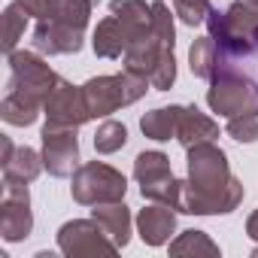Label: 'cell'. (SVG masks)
<instances>
[{"label":"cell","mask_w":258,"mask_h":258,"mask_svg":"<svg viewBox=\"0 0 258 258\" xmlns=\"http://www.w3.org/2000/svg\"><path fill=\"white\" fill-rule=\"evenodd\" d=\"M246 237L258 243V210H255V213H252V216L246 219Z\"/></svg>","instance_id":"cell-25"},{"label":"cell","mask_w":258,"mask_h":258,"mask_svg":"<svg viewBox=\"0 0 258 258\" xmlns=\"http://www.w3.org/2000/svg\"><path fill=\"white\" fill-rule=\"evenodd\" d=\"M228 137L237 143H255L258 140V112H246L237 118H228Z\"/></svg>","instance_id":"cell-23"},{"label":"cell","mask_w":258,"mask_h":258,"mask_svg":"<svg viewBox=\"0 0 258 258\" xmlns=\"http://www.w3.org/2000/svg\"><path fill=\"white\" fill-rule=\"evenodd\" d=\"M137 234L146 246H164L176 234V210L167 204H149L137 213Z\"/></svg>","instance_id":"cell-14"},{"label":"cell","mask_w":258,"mask_h":258,"mask_svg":"<svg viewBox=\"0 0 258 258\" xmlns=\"http://www.w3.org/2000/svg\"><path fill=\"white\" fill-rule=\"evenodd\" d=\"M31 43L40 55H76L85 43V31L58 19H40L34 25Z\"/></svg>","instance_id":"cell-13"},{"label":"cell","mask_w":258,"mask_h":258,"mask_svg":"<svg viewBox=\"0 0 258 258\" xmlns=\"http://www.w3.org/2000/svg\"><path fill=\"white\" fill-rule=\"evenodd\" d=\"M10 79H7V94L0 100V118L16 127H28L40 118L55 82L61 79L43 58L40 52H10Z\"/></svg>","instance_id":"cell-2"},{"label":"cell","mask_w":258,"mask_h":258,"mask_svg":"<svg viewBox=\"0 0 258 258\" xmlns=\"http://www.w3.org/2000/svg\"><path fill=\"white\" fill-rule=\"evenodd\" d=\"M216 61H219V49H216V40L207 34V37H198L188 49V67L198 79H213L216 73Z\"/></svg>","instance_id":"cell-19"},{"label":"cell","mask_w":258,"mask_h":258,"mask_svg":"<svg viewBox=\"0 0 258 258\" xmlns=\"http://www.w3.org/2000/svg\"><path fill=\"white\" fill-rule=\"evenodd\" d=\"M149 79L131 73V70H121L112 76H94L82 85V97L85 106L91 112V118H106L109 112L121 109V106H131L137 103L146 91H149Z\"/></svg>","instance_id":"cell-4"},{"label":"cell","mask_w":258,"mask_h":258,"mask_svg":"<svg viewBox=\"0 0 258 258\" xmlns=\"http://www.w3.org/2000/svg\"><path fill=\"white\" fill-rule=\"evenodd\" d=\"M34 231V213H31V191L28 182H7L4 179V198H0V237L7 243H22Z\"/></svg>","instance_id":"cell-9"},{"label":"cell","mask_w":258,"mask_h":258,"mask_svg":"<svg viewBox=\"0 0 258 258\" xmlns=\"http://www.w3.org/2000/svg\"><path fill=\"white\" fill-rule=\"evenodd\" d=\"M19 4L28 10L31 19H46L49 10H52V0H19Z\"/></svg>","instance_id":"cell-24"},{"label":"cell","mask_w":258,"mask_h":258,"mask_svg":"<svg viewBox=\"0 0 258 258\" xmlns=\"http://www.w3.org/2000/svg\"><path fill=\"white\" fill-rule=\"evenodd\" d=\"M243 4H249L252 10H258V0H243Z\"/></svg>","instance_id":"cell-26"},{"label":"cell","mask_w":258,"mask_h":258,"mask_svg":"<svg viewBox=\"0 0 258 258\" xmlns=\"http://www.w3.org/2000/svg\"><path fill=\"white\" fill-rule=\"evenodd\" d=\"M179 115H182V106H176V103H173V106H158V109H152V112H146V115L140 118V131H143L149 140L164 143V140L176 137Z\"/></svg>","instance_id":"cell-18"},{"label":"cell","mask_w":258,"mask_h":258,"mask_svg":"<svg viewBox=\"0 0 258 258\" xmlns=\"http://www.w3.org/2000/svg\"><path fill=\"white\" fill-rule=\"evenodd\" d=\"M79 127H64V124H43V164L49 176L64 179L73 176L79 167Z\"/></svg>","instance_id":"cell-10"},{"label":"cell","mask_w":258,"mask_h":258,"mask_svg":"<svg viewBox=\"0 0 258 258\" xmlns=\"http://www.w3.org/2000/svg\"><path fill=\"white\" fill-rule=\"evenodd\" d=\"M207 31L216 40V70H237L258 82V10L234 0L228 10H210Z\"/></svg>","instance_id":"cell-3"},{"label":"cell","mask_w":258,"mask_h":258,"mask_svg":"<svg viewBox=\"0 0 258 258\" xmlns=\"http://www.w3.org/2000/svg\"><path fill=\"white\" fill-rule=\"evenodd\" d=\"M28 10L19 4V0H13V4L4 10V49L7 55L16 52V43L25 37V28H28Z\"/></svg>","instance_id":"cell-21"},{"label":"cell","mask_w":258,"mask_h":258,"mask_svg":"<svg viewBox=\"0 0 258 258\" xmlns=\"http://www.w3.org/2000/svg\"><path fill=\"white\" fill-rule=\"evenodd\" d=\"M58 249L70 258H82V255H115L118 246L109 240V234L103 231V225L91 216V219H73L64 222L58 228Z\"/></svg>","instance_id":"cell-8"},{"label":"cell","mask_w":258,"mask_h":258,"mask_svg":"<svg viewBox=\"0 0 258 258\" xmlns=\"http://www.w3.org/2000/svg\"><path fill=\"white\" fill-rule=\"evenodd\" d=\"M207 103L225 118L258 112V82L237 70H216L207 88Z\"/></svg>","instance_id":"cell-6"},{"label":"cell","mask_w":258,"mask_h":258,"mask_svg":"<svg viewBox=\"0 0 258 258\" xmlns=\"http://www.w3.org/2000/svg\"><path fill=\"white\" fill-rule=\"evenodd\" d=\"M127 143V127L115 118H106L94 131V152L97 155H112Z\"/></svg>","instance_id":"cell-22"},{"label":"cell","mask_w":258,"mask_h":258,"mask_svg":"<svg viewBox=\"0 0 258 258\" xmlns=\"http://www.w3.org/2000/svg\"><path fill=\"white\" fill-rule=\"evenodd\" d=\"M91 216L103 225V231L109 234V240H112L118 249H124L127 243H131V225H134V219H131V210L124 207V201L94 204Z\"/></svg>","instance_id":"cell-16"},{"label":"cell","mask_w":258,"mask_h":258,"mask_svg":"<svg viewBox=\"0 0 258 258\" xmlns=\"http://www.w3.org/2000/svg\"><path fill=\"white\" fill-rule=\"evenodd\" d=\"M188 179L182 182V213L188 216H228L240 207L246 188L231 173L228 155L213 143L185 149Z\"/></svg>","instance_id":"cell-1"},{"label":"cell","mask_w":258,"mask_h":258,"mask_svg":"<svg viewBox=\"0 0 258 258\" xmlns=\"http://www.w3.org/2000/svg\"><path fill=\"white\" fill-rule=\"evenodd\" d=\"M170 255H210V258H216L222 252L210 240L207 231H195L191 228V231H182L176 240H170Z\"/></svg>","instance_id":"cell-20"},{"label":"cell","mask_w":258,"mask_h":258,"mask_svg":"<svg viewBox=\"0 0 258 258\" xmlns=\"http://www.w3.org/2000/svg\"><path fill=\"white\" fill-rule=\"evenodd\" d=\"M173 4H176V0H173Z\"/></svg>","instance_id":"cell-28"},{"label":"cell","mask_w":258,"mask_h":258,"mask_svg":"<svg viewBox=\"0 0 258 258\" xmlns=\"http://www.w3.org/2000/svg\"><path fill=\"white\" fill-rule=\"evenodd\" d=\"M70 195L76 204L82 207H94V204H112V201H124L127 195V179L103 164V161H88L79 164L76 173L70 176Z\"/></svg>","instance_id":"cell-7"},{"label":"cell","mask_w":258,"mask_h":258,"mask_svg":"<svg viewBox=\"0 0 258 258\" xmlns=\"http://www.w3.org/2000/svg\"><path fill=\"white\" fill-rule=\"evenodd\" d=\"M146 28L143 25H134V22H127L115 13H109L106 19L97 22L94 34H91V49L97 58H124V52L131 49V43L143 34Z\"/></svg>","instance_id":"cell-12"},{"label":"cell","mask_w":258,"mask_h":258,"mask_svg":"<svg viewBox=\"0 0 258 258\" xmlns=\"http://www.w3.org/2000/svg\"><path fill=\"white\" fill-rule=\"evenodd\" d=\"M4 146V179L7 182H34L46 164H43V152H34L31 146H13L10 137L0 140Z\"/></svg>","instance_id":"cell-15"},{"label":"cell","mask_w":258,"mask_h":258,"mask_svg":"<svg viewBox=\"0 0 258 258\" xmlns=\"http://www.w3.org/2000/svg\"><path fill=\"white\" fill-rule=\"evenodd\" d=\"M219 137V124L201 112L198 106H182V115H179V127H176V140L188 149V146H198V143H207V140H216Z\"/></svg>","instance_id":"cell-17"},{"label":"cell","mask_w":258,"mask_h":258,"mask_svg":"<svg viewBox=\"0 0 258 258\" xmlns=\"http://www.w3.org/2000/svg\"><path fill=\"white\" fill-rule=\"evenodd\" d=\"M134 179L140 182V195L155 204H167L182 213V179L173 176L170 158L158 149L140 152L134 158Z\"/></svg>","instance_id":"cell-5"},{"label":"cell","mask_w":258,"mask_h":258,"mask_svg":"<svg viewBox=\"0 0 258 258\" xmlns=\"http://www.w3.org/2000/svg\"><path fill=\"white\" fill-rule=\"evenodd\" d=\"M43 115L49 124H64V127H82L85 121H91V112H88L85 97H82V85L58 79L46 106H43Z\"/></svg>","instance_id":"cell-11"},{"label":"cell","mask_w":258,"mask_h":258,"mask_svg":"<svg viewBox=\"0 0 258 258\" xmlns=\"http://www.w3.org/2000/svg\"><path fill=\"white\" fill-rule=\"evenodd\" d=\"M252 255H258V246H255V252H252Z\"/></svg>","instance_id":"cell-27"}]
</instances>
